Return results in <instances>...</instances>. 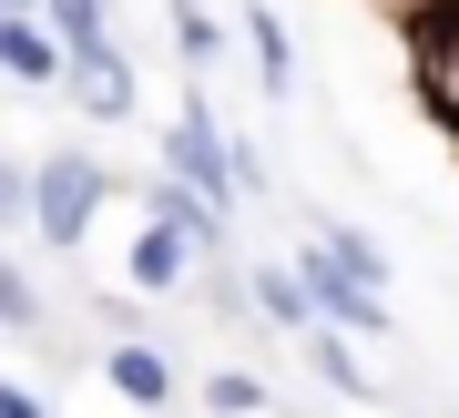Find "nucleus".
Masks as SVG:
<instances>
[{"label": "nucleus", "mask_w": 459, "mask_h": 418, "mask_svg": "<svg viewBox=\"0 0 459 418\" xmlns=\"http://www.w3.org/2000/svg\"><path fill=\"white\" fill-rule=\"evenodd\" d=\"M164 174H174L184 194H204L214 214H235V205H246V174H235V133H225V113H214V92H204V82L174 102V133H164Z\"/></svg>", "instance_id": "obj_1"}, {"label": "nucleus", "mask_w": 459, "mask_h": 418, "mask_svg": "<svg viewBox=\"0 0 459 418\" xmlns=\"http://www.w3.org/2000/svg\"><path fill=\"white\" fill-rule=\"evenodd\" d=\"M102 205H113V174H102L92 153H41V163H31V235L51 245V256L92 245Z\"/></svg>", "instance_id": "obj_2"}, {"label": "nucleus", "mask_w": 459, "mask_h": 418, "mask_svg": "<svg viewBox=\"0 0 459 418\" xmlns=\"http://www.w3.org/2000/svg\"><path fill=\"white\" fill-rule=\"evenodd\" d=\"M286 266H296V286H307L316 327H337V337H388V327H398V317H388V296H377V286H358V275H347V266H337L316 235L296 245Z\"/></svg>", "instance_id": "obj_3"}, {"label": "nucleus", "mask_w": 459, "mask_h": 418, "mask_svg": "<svg viewBox=\"0 0 459 418\" xmlns=\"http://www.w3.org/2000/svg\"><path fill=\"white\" fill-rule=\"evenodd\" d=\"M195 266H225V245L195 235V225H174V214H143L123 286H133V296H184V286H195Z\"/></svg>", "instance_id": "obj_4"}, {"label": "nucleus", "mask_w": 459, "mask_h": 418, "mask_svg": "<svg viewBox=\"0 0 459 418\" xmlns=\"http://www.w3.org/2000/svg\"><path fill=\"white\" fill-rule=\"evenodd\" d=\"M102 378H113V398H123V408H143V418H164V408H174V388H184V378H174V357H164V347H143V337L102 347Z\"/></svg>", "instance_id": "obj_5"}, {"label": "nucleus", "mask_w": 459, "mask_h": 418, "mask_svg": "<svg viewBox=\"0 0 459 418\" xmlns=\"http://www.w3.org/2000/svg\"><path fill=\"white\" fill-rule=\"evenodd\" d=\"M72 92H82V113L92 123H133V62H123V41H102V51H82V62H72Z\"/></svg>", "instance_id": "obj_6"}, {"label": "nucleus", "mask_w": 459, "mask_h": 418, "mask_svg": "<svg viewBox=\"0 0 459 418\" xmlns=\"http://www.w3.org/2000/svg\"><path fill=\"white\" fill-rule=\"evenodd\" d=\"M0 72L31 82V92H51V82H72V51L51 41V21H0Z\"/></svg>", "instance_id": "obj_7"}, {"label": "nucleus", "mask_w": 459, "mask_h": 418, "mask_svg": "<svg viewBox=\"0 0 459 418\" xmlns=\"http://www.w3.org/2000/svg\"><path fill=\"white\" fill-rule=\"evenodd\" d=\"M246 306L276 317V327H296V337H316V306H307V286H296V266H255L246 275Z\"/></svg>", "instance_id": "obj_8"}, {"label": "nucleus", "mask_w": 459, "mask_h": 418, "mask_svg": "<svg viewBox=\"0 0 459 418\" xmlns=\"http://www.w3.org/2000/svg\"><path fill=\"white\" fill-rule=\"evenodd\" d=\"M41 21H51V41H62L72 62L113 41V0H41Z\"/></svg>", "instance_id": "obj_9"}, {"label": "nucleus", "mask_w": 459, "mask_h": 418, "mask_svg": "<svg viewBox=\"0 0 459 418\" xmlns=\"http://www.w3.org/2000/svg\"><path fill=\"white\" fill-rule=\"evenodd\" d=\"M246 51H255V72H265V92H296V41H286V21L276 11H246Z\"/></svg>", "instance_id": "obj_10"}, {"label": "nucleus", "mask_w": 459, "mask_h": 418, "mask_svg": "<svg viewBox=\"0 0 459 418\" xmlns=\"http://www.w3.org/2000/svg\"><path fill=\"white\" fill-rule=\"evenodd\" d=\"M316 245H327V256L358 275V286H377V296H388V256H377V235H368V225H337V214H327V225H316Z\"/></svg>", "instance_id": "obj_11"}, {"label": "nucleus", "mask_w": 459, "mask_h": 418, "mask_svg": "<svg viewBox=\"0 0 459 418\" xmlns=\"http://www.w3.org/2000/svg\"><path fill=\"white\" fill-rule=\"evenodd\" d=\"M307 368L327 378L337 398H377V378L358 368V357H347V337H337V327H316V337H307Z\"/></svg>", "instance_id": "obj_12"}, {"label": "nucleus", "mask_w": 459, "mask_h": 418, "mask_svg": "<svg viewBox=\"0 0 459 418\" xmlns=\"http://www.w3.org/2000/svg\"><path fill=\"white\" fill-rule=\"evenodd\" d=\"M204 408H214V418H265V378L214 368V378H204Z\"/></svg>", "instance_id": "obj_13"}, {"label": "nucleus", "mask_w": 459, "mask_h": 418, "mask_svg": "<svg viewBox=\"0 0 459 418\" xmlns=\"http://www.w3.org/2000/svg\"><path fill=\"white\" fill-rule=\"evenodd\" d=\"M164 11H174V41H184V62H214V51H225V31H214V21H204V0H164Z\"/></svg>", "instance_id": "obj_14"}, {"label": "nucleus", "mask_w": 459, "mask_h": 418, "mask_svg": "<svg viewBox=\"0 0 459 418\" xmlns=\"http://www.w3.org/2000/svg\"><path fill=\"white\" fill-rule=\"evenodd\" d=\"M0 327H41V296H31V275L11 256H0Z\"/></svg>", "instance_id": "obj_15"}, {"label": "nucleus", "mask_w": 459, "mask_h": 418, "mask_svg": "<svg viewBox=\"0 0 459 418\" xmlns=\"http://www.w3.org/2000/svg\"><path fill=\"white\" fill-rule=\"evenodd\" d=\"M0 235H31V174L0 163Z\"/></svg>", "instance_id": "obj_16"}, {"label": "nucleus", "mask_w": 459, "mask_h": 418, "mask_svg": "<svg viewBox=\"0 0 459 418\" xmlns=\"http://www.w3.org/2000/svg\"><path fill=\"white\" fill-rule=\"evenodd\" d=\"M0 418H51V408L31 398V388H11V378H0Z\"/></svg>", "instance_id": "obj_17"}, {"label": "nucleus", "mask_w": 459, "mask_h": 418, "mask_svg": "<svg viewBox=\"0 0 459 418\" xmlns=\"http://www.w3.org/2000/svg\"><path fill=\"white\" fill-rule=\"evenodd\" d=\"M0 21H41V0H0Z\"/></svg>", "instance_id": "obj_18"}]
</instances>
